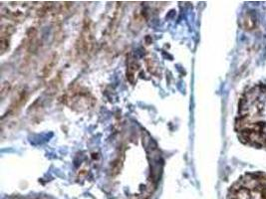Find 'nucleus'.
<instances>
[{
  "mask_svg": "<svg viewBox=\"0 0 266 199\" xmlns=\"http://www.w3.org/2000/svg\"><path fill=\"white\" fill-rule=\"evenodd\" d=\"M234 131L242 144L266 150V84L258 82L244 88L238 101Z\"/></svg>",
  "mask_w": 266,
  "mask_h": 199,
  "instance_id": "f257e3e1",
  "label": "nucleus"
},
{
  "mask_svg": "<svg viewBox=\"0 0 266 199\" xmlns=\"http://www.w3.org/2000/svg\"><path fill=\"white\" fill-rule=\"evenodd\" d=\"M226 199H266V172L242 174L230 185Z\"/></svg>",
  "mask_w": 266,
  "mask_h": 199,
  "instance_id": "f03ea898",
  "label": "nucleus"
},
{
  "mask_svg": "<svg viewBox=\"0 0 266 199\" xmlns=\"http://www.w3.org/2000/svg\"><path fill=\"white\" fill-rule=\"evenodd\" d=\"M79 52L81 53H88L93 47V37L90 32L89 27H85L84 31L82 32V35L79 39V42L77 44Z\"/></svg>",
  "mask_w": 266,
  "mask_h": 199,
  "instance_id": "7ed1b4c3",
  "label": "nucleus"
},
{
  "mask_svg": "<svg viewBox=\"0 0 266 199\" xmlns=\"http://www.w3.org/2000/svg\"><path fill=\"white\" fill-rule=\"evenodd\" d=\"M57 61H58V56L56 53H53L47 59V61H46V63L44 64V66L41 70L42 77H47V76L50 75V73L53 71L55 65L57 64Z\"/></svg>",
  "mask_w": 266,
  "mask_h": 199,
  "instance_id": "20e7f679",
  "label": "nucleus"
},
{
  "mask_svg": "<svg viewBox=\"0 0 266 199\" xmlns=\"http://www.w3.org/2000/svg\"><path fill=\"white\" fill-rule=\"evenodd\" d=\"M25 99H26V92L23 90L20 93H18L17 97L13 100L12 103H11L10 107H9V113H12L17 109H19L21 105L25 102Z\"/></svg>",
  "mask_w": 266,
  "mask_h": 199,
  "instance_id": "39448f33",
  "label": "nucleus"
},
{
  "mask_svg": "<svg viewBox=\"0 0 266 199\" xmlns=\"http://www.w3.org/2000/svg\"><path fill=\"white\" fill-rule=\"evenodd\" d=\"M138 70V64L135 61L130 62L129 66H128V70H127V79L129 80V82L131 84L135 83V79H136V74Z\"/></svg>",
  "mask_w": 266,
  "mask_h": 199,
  "instance_id": "423d86ee",
  "label": "nucleus"
},
{
  "mask_svg": "<svg viewBox=\"0 0 266 199\" xmlns=\"http://www.w3.org/2000/svg\"><path fill=\"white\" fill-rule=\"evenodd\" d=\"M123 161H124V157L122 156L120 159V156H119L118 159L113 162L112 168H111V174L112 175H116V174L119 173L121 167H122V165H123Z\"/></svg>",
  "mask_w": 266,
  "mask_h": 199,
  "instance_id": "0eeeda50",
  "label": "nucleus"
},
{
  "mask_svg": "<svg viewBox=\"0 0 266 199\" xmlns=\"http://www.w3.org/2000/svg\"><path fill=\"white\" fill-rule=\"evenodd\" d=\"M9 36L0 35V51H1V54L5 53L9 49Z\"/></svg>",
  "mask_w": 266,
  "mask_h": 199,
  "instance_id": "6e6552de",
  "label": "nucleus"
},
{
  "mask_svg": "<svg viewBox=\"0 0 266 199\" xmlns=\"http://www.w3.org/2000/svg\"><path fill=\"white\" fill-rule=\"evenodd\" d=\"M9 90H10V85L8 83H4L1 88V97L3 98L5 96V94H6Z\"/></svg>",
  "mask_w": 266,
  "mask_h": 199,
  "instance_id": "1a4fd4ad",
  "label": "nucleus"
}]
</instances>
